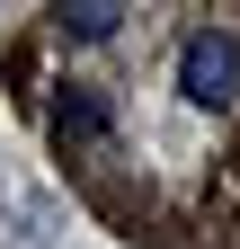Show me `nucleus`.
<instances>
[{
  "label": "nucleus",
  "mask_w": 240,
  "mask_h": 249,
  "mask_svg": "<svg viewBox=\"0 0 240 249\" xmlns=\"http://www.w3.org/2000/svg\"><path fill=\"white\" fill-rule=\"evenodd\" d=\"M116 27H125V9H116V0H63V36H80V45H107Z\"/></svg>",
  "instance_id": "f03ea898"
},
{
  "label": "nucleus",
  "mask_w": 240,
  "mask_h": 249,
  "mask_svg": "<svg viewBox=\"0 0 240 249\" xmlns=\"http://www.w3.org/2000/svg\"><path fill=\"white\" fill-rule=\"evenodd\" d=\"M53 134H63V142H98V134H107V107L89 98V89H71V98L53 107Z\"/></svg>",
  "instance_id": "7ed1b4c3"
},
{
  "label": "nucleus",
  "mask_w": 240,
  "mask_h": 249,
  "mask_svg": "<svg viewBox=\"0 0 240 249\" xmlns=\"http://www.w3.org/2000/svg\"><path fill=\"white\" fill-rule=\"evenodd\" d=\"M178 89H187L196 107H223L240 89V36H223V27H196L187 45H178Z\"/></svg>",
  "instance_id": "f257e3e1"
}]
</instances>
